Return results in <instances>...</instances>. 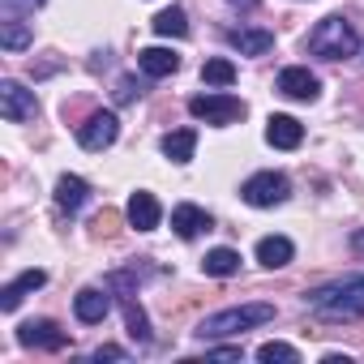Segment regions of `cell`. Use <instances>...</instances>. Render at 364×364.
Masks as SVG:
<instances>
[{"instance_id": "obj_9", "label": "cell", "mask_w": 364, "mask_h": 364, "mask_svg": "<svg viewBox=\"0 0 364 364\" xmlns=\"http://www.w3.org/2000/svg\"><path fill=\"white\" fill-rule=\"evenodd\" d=\"M279 90H283L287 99H296V103H313V99L321 95V82H317L304 65H291V69L279 73Z\"/></svg>"}, {"instance_id": "obj_6", "label": "cell", "mask_w": 364, "mask_h": 364, "mask_svg": "<svg viewBox=\"0 0 364 364\" xmlns=\"http://www.w3.org/2000/svg\"><path fill=\"white\" fill-rule=\"evenodd\" d=\"M0 116H5L9 124H26V120H35V116H39V99H35V90H26L22 82L5 77V82H0Z\"/></svg>"}, {"instance_id": "obj_25", "label": "cell", "mask_w": 364, "mask_h": 364, "mask_svg": "<svg viewBox=\"0 0 364 364\" xmlns=\"http://www.w3.org/2000/svg\"><path fill=\"white\" fill-rule=\"evenodd\" d=\"M257 360H262V364H274V360L296 364V360H300V351H296L291 343H262V347H257Z\"/></svg>"}, {"instance_id": "obj_7", "label": "cell", "mask_w": 364, "mask_h": 364, "mask_svg": "<svg viewBox=\"0 0 364 364\" xmlns=\"http://www.w3.org/2000/svg\"><path fill=\"white\" fill-rule=\"evenodd\" d=\"M116 137H120V120H116V112H95V116L77 129L82 150H107Z\"/></svg>"}, {"instance_id": "obj_15", "label": "cell", "mask_w": 364, "mask_h": 364, "mask_svg": "<svg viewBox=\"0 0 364 364\" xmlns=\"http://www.w3.org/2000/svg\"><path fill=\"white\" fill-rule=\"evenodd\" d=\"M86 198H90V185L82 176H60L56 180V206L65 210V215H77L82 206H86Z\"/></svg>"}, {"instance_id": "obj_29", "label": "cell", "mask_w": 364, "mask_h": 364, "mask_svg": "<svg viewBox=\"0 0 364 364\" xmlns=\"http://www.w3.org/2000/svg\"><path fill=\"white\" fill-rule=\"evenodd\" d=\"M5 5H9V9H39L43 0H5Z\"/></svg>"}, {"instance_id": "obj_4", "label": "cell", "mask_w": 364, "mask_h": 364, "mask_svg": "<svg viewBox=\"0 0 364 364\" xmlns=\"http://www.w3.org/2000/svg\"><path fill=\"white\" fill-rule=\"evenodd\" d=\"M240 198H245L249 206H257V210L283 206V202L291 198V180H287L283 171H257V176H249L245 185H240Z\"/></svg>"}, {"instance_id": "obj_1", "label": "cell", "mask_w": 364, "mask_h": 364, "mask_svg": "<svg viewBox=\"0 0 364 364\" xmlns=\"http://www.w3.org/2000/svg\"><path fill=\"white\" fill-rule=\"evenodd\" d=\"M304 300L326 321H355V317H364V274L343 279V283H330V287H317Z\"/></svg>"}, {"instance_id": "obj_2", "label": "cell", "mask_w": 364, "mask_h": 364, "mask_svg": "<svg viewBox=\"0 0 364 364\" xmlns=\"http://www.w3.org/2000/svg\"><path fill=\"white\" fill-rule=\"evenodd\" d=\"M309 52L321 56V60H347V56L360 52V35L343 14H330L309 31Z\"/></svg>"}, {"instance_id": "obj_13", "label": "cell", "mask_w": 364, "mask_h": 364, "mask_svg": "<svg viewBox=\"0 0 364 364\" xmlns=\"http://www.w3.org/2000/svg\"><path fill=\"white\" fill-rule=\"evenodd\" d=\"M266 141H270L274 150H296V146L304 141V124H300L296 116H270V120H266Z\"/></svg>"}, {"instance_id": "obj_24", "label": "cell", "mask_w": 364, "mask_h": 364, "mask_svg": "<svg viewBox=\"0 0 364 364\" xmlns=\"http://www.w3.org/2000/svg\"><path fill=\"white\" fill-rule=\"evenodd\" d=\"M124 317H129V334H133L137 343H150V326H146V313L137 309V300H133V296H124Z\"/></svg>"}, {"instance_id": "obj_31", "label": "cell", "mask_w": 364, "mask_h": 364, "mask_svg": "<svg viewBox=\"0 0 364 364\" xmlns=\"http://www.w3.org/2000/svg\"><path fill=\"white\" fill-rule=\"evenodd\" d=\"M228 5H236V9H257V0H228Z\"/></svg>"}, {"instance_id": "obj_10", "label": "cell", "mask_w": 364, "mask_h": 364, "mask_svg": "<svg viewBox=\"0 0 364 364\" xmlns=\"http://www.w3.org/2000/svg\"><path fill=\"white\" fill-rule=\"evenodd\" d=\"M171 232H176L180 240H193V236L210 232V215H206L202 206H193V202H180V206L171 210Z\"/></svg>"}, {"instance_id": "obj_28", "label": "cell", "mask_w": 364, "mask_h": 364, "mask_svg": "<svg viewBox=\"0 0 364 364\" xmlns=\"http://www.w3.org/2000/svg\"><path fill=\"white\" fill-rule=\"evenodd\" d=\"M133 95H137V90H133V77H124V82H120V90H116V99H120V103H129Z\"/></svg>"}, {"instance_id": "obj_23", "label": "cell", "mask_w": 364, "mask_h": 364, "mask_svg": "<svg viewBox=\"0 0 364 364\" xmlns=\"http://www.w3.org/2000/svg\"><path fill=\"white\" fill-rule=\"evenodd\" d=\"M202 82H210V86H232V82H236V65L223 60V56H215V60L202 65Z\"/></svg>"}, {"instance_id": "obj_26", "label": "cell", "mask_w": 364, "mask_h": 364, "mask_svg": "<svg viewBox=\"0 0 364 364\" xmlns=\"http://www.w3.org/2000/svg\"><path fill=\"white\" fill-rule=\"evenodd\" d=\"M95 360H129V351H124V347H99Z\"/></svg>"}, {"instance_id": "obj_18", "label": "cell", "mask_w": 364, "mask_h": 364, "mask_svg": "<svg viewBox=\"0 0 364 364\" xmlns=\"http://www.w3.org/2000/svg\"><path fill=\"white\" fill-rule=\"evenodd\" d=\"M228 43H232L240 56H266V52L274 48V35H270V31H232Z\"/></svg>"}, {"instance_id": "obj_5", "label": "cell", "mask_w": 364, "mask_h": 364, "mask_svg": "<svg viewBox=\"0 0 364 364\" xmlns=\"http://www.w3.org/2000/svg\"><path fill=\"white\" fill-rule=\"evenodd\" d=\"M189 112L198 116V120H206V124H236V120H245V103L236 99V95H193L189 99Z\"/></svg>"}, {"instance_id": "obj_22", "label": "cell", "mask_w": 364, "mask_h": 364, "mask_svg": "<svg viewBox=\"0 0 364 364\" xmlns=\"http://www.w3.org/2000/svg\"><path fill=\"white\" fill-rule=\"evenodd\" d=\"M0 48H9V52L31 48V26H26V22H18V18H9L5 26H0Z\"/></svg>"}, {"instance_id": "obj_16", "label": "cell", "mask_w": 364, "mask_h": 364, "mask_svg": "<svg viewBox=\"0 0 364 364\" xmlns=\"http://www.w3.org/2000/svg\"><path fill=\"white\" fill-rule=\"evenodd\" d=\"M291 257H296V245H291L287 236H262V240H257V262H262L266 270H283Z\"/></svg>"}, {"instance_id": "obj_17", "label": "cell", "mask_w": 364, "mask_h": 364, "mask_svg": "<svg viewBox=\"0 0 364 364\" xmlns=\"http://www.w3.org/2000/svg\"><path fill=\"white\" fill-rule=\"evenodd\" d=\"M137 65H141L146 77H171V73L180 69V56L167 52V48H141V52H137Z\"/></svg>"}, {"instance_id": "obj_11", "label": "cell", "mask_w": 364, "mask_h": 364, "mask_svg": "<svg viewBox=\"0 0 364 364\" xmlns=\"http://www.w3.org/2000/svg\"><path fill=\"white\" fill-rule=\"evenodd\" d=\"M124 215H129V223H133L137 232H154V228H159V219H163V210H159V198H154V193H146V189H137V193L129 198Z\"/></svg>"}, {"instance_id": "obj_21", "label": "cell", "mask_w": 364, "mask_h": 364, "mask_svg": "<svg viewBox=\"0 0 364 364\" xmlns=\"http://www.w3.org/2000/svg\"><path fill=\"white\" fill-rule=\"evenodd\" d=\"M202 270H206L210 279H232V274L240 270V253H236V249H210V253L202 257Z\"/></svg>"}, {"instance_id": "obj_8", "label": "cell", "mask_w": 364, "mask_h": 364, "mask_svg": "<svg viewBox=\"0 0 364 364\" xmlns=\"http://www.w3.org/2000/svg\"><path fill=\"white\" fill-rule=\"evenodd\" d=\"M18 343H22V347H35V351H60V347L69 343V334H65L56 321L39 317V321H26V326L18 330Z\"/></svg>"}, {"instance_id": "obj_3", "label": "cell", "mask_w": 364, "mask_h": 364, "mask_svg": "<svg viewBox=\"0 0 364 364\" xmlns=\"http://www.w3.org/2000/svg\"><path fill=\"white\" fill-rule=\"evenodd\" d=\"M266 321H274V304L253 300V304H236V309L210 313V317L198 326V338H228V334H245V330L266 326Z\"/></svg>"}, {"instance_id": "obj_19", "label": "cell", "mask_w": 364, "mask_h": 364, "mask_svg": "<svg viewBox=\"0 0 364 364\" xmlns=\"http://www.w3.org/2000/svg\"><path fill=\"white\" fill-rule=\"evenodd\" d=\"M193 150H198V133H193V129H176V133L163 137V154H167L171 163H189Z\"/></svg>"}, {"instance_id": "obj_27", "label": "cell", "mask_w": 364, "mask_h": 364, "mask_svg": "<svg viewBox=\"0 0 364 364\" xmlns=\"http://www.w3.org/2000/svg\"><path fill=\"white\" fill-rule=\"evenodd\" d=\"M210 355H215V360H240L245 351H240V347H215Z\"/></svg>"}, {"instance_id": "obj_12", "label": "cell", "mask_w": 364, "mask_h": 364, "mask_svg": "<svg viewBox=\"0 0 364 364\" xmlns=\"http://www.w3.org/2000/svg\"><path fill=\"white\" fill-rule=\"evenodd\" d=\"M73 313H77V321L99 326V321L112 313V296H107V291H99V287H82V291L73 296Z\"/></svg>"}, {"instance_id": "obj_14", "label": "cell", "mask_w": 364, "mask_h": 364, "mask_svg": "<svg viewBox=\"0 0 364 364\" xmlns=\"http://www.w3.org/2000/svg\"><path fill=\"white\" fill-rule=\"evenodd\" d=\"M43 283H48V274H43V270H22L14 283H5V291H0V309H5V313H14V309H18V304L31 296V291H39Z\"/></svg>"}, {"instance_id": "obj_30", "label": "cell", "mask_w": 364, "mask_h": 364, "mask_svg": "<svg viewBox=\"0 0 364 364\" xmlns=\"http://www.w3.org/2000/svg\"><path fill=\"white\" fill-rule=\"evenodd\" d=\"M351 249H355V253H364V228H360V232L351 236Z\"/></svg>"}, {"instance_id": "obj_20", "label": "cell", "mask_w": 364, "mask_h": 364, "mask_svg": "<svg viewBox=\"0 0 364 364\" xmlns=\"http://www.w3.org/2000/svg\"><path fill=\"white\" fill-rule=\"evenodd\" d=\"M154 35H163V39H185L189 35V14L185 9H159L154 14Z\"/></svg>"}]
</instances>
